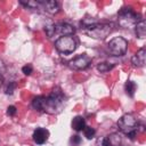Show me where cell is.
<instances>
[{"label": "cell", "instance_id": "8", "mask_svg": "<svg viewBox=\"0 0 146 146\" xmlns=\"http://www.w3.org/2000/svg\"><path fill=\"white\" fill-rule=\"evenodd\" d=\"M75 33V29L67 23H58L55 24V34L60 36H72Z\"/></svg>", "mask_w": 146, "mask_h": 146}, {"label": "cell", "instance_id": "25", "mask_svg": "<svg viewBox=\"0 0 146 146\" xmlns=\"http://www.w3.org/2000/svg\"><path fill=\"white\" fill-rule=\"evenodd\" d=\"M2 82H3V80H2V78H1V76H0V87H1V86H2Z\"/></svg>", "mask_w": 146, "mask_h": 146}, {"label": "cell", "instance_id": "1", "mask_svg": "<svg viewBox=\"0 0 146 146\" xmlns=\"http://www.w3.org/2000/svg\"><path fill=\"white\" fill-rule=\"evenodd\" d=\"M65 104V96L59 87H56L52 89L50 95L48 97L44 96V103H43V110L42 112H47L49 114H56L59 113Z\"/></svg>", "mask_w": 146, "mask_h": 146}, {"label": "cell", "instance_id": "10", "mask_svg": "<svg viewBox=\"0 0 146 146\" xmlns=\"http://www.w3.org/2000/svg\"><path fill=\"white\" fill-rule=\"evenodd\" d=\"M145 58H146V50L145 48H141L131 57V63L137 67H143L145 65Z\"/></svg>", "mask_w": 146, "mask_h": 146}, {"label": "cell", "instance_id": "16", "mask_svg": "<svg viewBox=\"0 0 146 146\" xmlns=\"http://www.w3.org/2000/svg\"><path fill=\"white\" fill-rule=\"evenodd\" d=\"M136 89H137V86H136V83H135L133 81H127V82H125V84H124V90H125V92H127L128 96L133 97Z\"/></svg>", "mask_w": 146, "mask_h": 146}, {"label": "cell", "instance_id": "4", "mask_svg": "<svg viewBox=\"0 0 146 146\" xmlns=\"http://www.w3.org/2000/svg\"><path fill=\"white\" fill-rule=\"evenodd\" d=\"M113 31V24L111 23H96L84 29V32L92 39L104 40Z\"/></svg>", "mask_w": 146, "mask_h": 146}, {"label": "cell", "instance_id": "7", "mask_svg": "<svg viewBox=\"0 0 146 146\" xmlns=\"http://www.w3.org/2000/svg\"><path fill=\"white\" fill-rule=\"evenodd\" d=\"M91 63V58L87 54H81L68 62V66L73 70H84Z\"/></svg>", "mask_w": 146, "mask_h": 146}, {"label": "cell", "instance_id": "18", "mask_svg": "<svg viewBox=\"0 0 146 146\" xmlns=\"http://www.w3.org/2000/svg\"><path fill=\"white\" fill-rule=\"evenodd\" d=\"M83 133H84V137H86V138L91 139V138H94V136H95V133H96V130H95L94 128H91V127H84Z\"/></svg>", "mask_w": 146, "mask_h": 146}, {"label": "cell", "instance_id": "9", "mask_svg": "<svg viewBox=\"0 0 146 146\" xmlns=\"http://www.w3.org/2000/svg\"><path fill=\"white\" fill-rule=\"evenodd\" d=\"M33 140L34 143L41 145V144H44L47 140H48V137H49V131L44 128H36L34 131H33Z\"/></svg>", "mask_w": 146, "mask_h": 146}, {"label": "cell", "instance_id": "14", "mask_svg": "<svg viewBox=\"0 0 146 146\" xmlns=\"http://www.w3.org/2000/svg\"><path fill=\"white\" fill-rule=\"evenodd\" d=\"M107 141L110 146H121V135L119 133H111L110 136H106Z\"/></svg>", "mask_w": 146, "mask_h": 146}, {"label": "cell", "instance_id": "24", "mask_svg": "<svg viewBox=\"0 0 146 146\" xmlns=\"http://www.w3.org/2000/svg\"><path fill=\"white\" fill-rule=\"evenodd\" d=\"M71 141H72L73 144H80V143H81V138H80V136L75 135V136H73V137L71 138Z\"/></svg>", "mask_w": 146, "mask_h": 146}, {"label": "cell", "instance_id": "15", "mask_svg": "<svg viewBox=\"0 0 146 146\" xmlns=\"http://www.w3.org/2000/svg\"><path fill=\"white\" fill-rule=\"evenodd\" d=\"M43 103H44V96H38L33 98L32 100V107L39 112H42L43 110Z\"/></svg>", "mask_w": 146, "mask_h": 146}, {"label": "cell", "instance_id": "6", "mask_svg": "<svg viewBox=\"0 0 146 146\" xmlns=\"http://www.w3.org/2000/svg\"><path fill=\"white\" fill-rule=\"evenodd\" d=\"M128 49V41L122 36H115L108 42V50L113 56H123Z\"/></svg>", "mask_w": 146, "mask_h": 146}, {"label": "cell", "instance_id": "3", "mask_svg": "<svg viewBox=\"0 0 146 146\" xmlns=\"http://www.w3.org/2000/svg\"><path fill=\"white\" fill-rule=\"evenodd\" d=\"M140 21V14L136 13L131 7H123L117 13L119 25L123 29H130Z\"/></svg>", "mask_w": 146, "mask_h": 146}, {"label": "cell", "instance_id": "20", "mask_svg": "<svg viewBox=\"0 0 146 146\" xmlns=\"http://www.w3.org/2000/svg\"><path fill=\"white\" fill-rule=\"evenodd\" d=\"M15 88H16V83L15 82H9L8 84H7V87H6V94L7 95H11L13 92H14V90H15Z\"/></svg>", "mask_w": 146, "mask_h": 146}, {"label": "cell", "instance_id": "2", "mask_svg": "<svg viewBox=\"0 0 146 146\" xmlns=\"http://www.w3.org/2000/svg\"><path fill=\"white\" fill-rule=\"evenodd\" d=\"M117 128L127 137H129L130 139H133L136 137V133H137V130H138L137 119L132 114H124L119 119Z\"/></svg>", "mask_w": 146, "mask_h": 146}, {"label": "cell", "instance_id": "12", "mask_svg": "<svg viewBox=\"0 0 146 146\" xmlns=\"http://www.w3.org/2000/svg\"><path fill=\"white\" fill-rule=\"evenodd\" d=\"M84 127H86V121H84V119L82 116L78 115V116L73 117V120H72V128L75 131H81V130L84 129Z\"/></svg>", "mask_w": 146, "mask_h": 146}, {"label": "cell", "instance_id": "11", "mask_svg": "<svg viewBox=\"0 0 146 146\" xmlns=\"http://www.w3.org/2000/svg\"><path fill=\"white\" fill-rule=\"evenodd\" d=\"M42 8L48 11L51 15H55L59 11V5L57 1L55 0H47V1H42Z\"/></svg>", "mask_w": 146, "mask_h": 146}, {"label": "cell", "instance_id": "22", "mask_svg": "<svg viewBox=\"0 0 146 146\" xmlns=\"http://www.w3.org/2000/svg\"><path fill=\"white\" fill-rule=\"evenodd\" d=\"M32 71H33V68H32V66H31L30 64H27V65H25V66L22 67V72H23L25 75H30V74L32 73Z\"/></svg>", "mask_w": 146, "mask_h": 146}, {"label": "cell", "instance_id": "21", "mask_svg": "<svg viewBox=\"0 0 146 146\" xmlns=\"http://www.w3.org/2000/svg\"><path fill=\"white\" fill-rule=\"evenodd\" d=\"M97 145H98V146H110V144H108V141H107L106 136L100 137V138L97 140Z\"/></svg>", "mask_w": 146, "mask_h": 146}, {"label": "cell", "instance_id": "13", "mask_svg": "<svg viewBox=\"0 0 146 146\" xmlns=\"http://www.w3.org/2000/svg\"><path fill=\"white\" fill-rule=\"evenodd\" d=\"M135 29H136V34H137L138 38L144 39L146 36V23H145L144 19H141L140 22H138L135 25Z\"/></svg>", "mask_w": 146, "mask_h": 146}, {"label": "cell", "instance_id": "23", "mask_svg": "<svg viewBox=\"0 0 146 146\" xmlns=\"http://www.w3.org/2000/svg\"><path fill=\"white\" fill-rule=\"evenodd\" d=\"M7 114L8 115H10V116H13V115H15L16 114V107L15 106H8V108H7Z\"/></svg>", "mask_w": 146, "mask_h": 146}, {"label": "cell", "instance_id": "19", "mask_svg": "<svg viewBox=\"0 0 146 146\" xmlns=\"http://www.w3.org/2000/svg\"><path fill=\"white\" fill-rule=\"evenodd\" d=\"M44 30H46V33H47V35H48L49 38H51V36H54V35H55V24L46 25Z\"/></svg>", "mask_w": 146, "mask_h": 146}, {"label": "cell", "instance_id": "5", "mask_svg": "<svg viewBox=\"0 0 146 146\" xmlns=\"http://www.w3.org/2000/svg\"><path fill=\"white\" fill-rule=\"evenodd\" d=\"M76 46H78V42L73 36H60L55 41V47L57 51L64 55L72 54L73 51H75Z\"/></svg>", "mask_w": 146, "mask_h": 146}, {"label": "cell", "instance_id": "17", "mask_svg": "<svg viewBox=\"0 0 146 146\" xmlns=\"http://www.w3.org/2000/svg\"><path fill=\"white\" fill-rule=\"evenodd\" d=\"M114 67V64L112 63H108V62H103V63H99L97 65V70L102 73H106V72H110L112 68Z\"/></svg>", "mask_w": 146, "mask_h": 146}]
</instances>
